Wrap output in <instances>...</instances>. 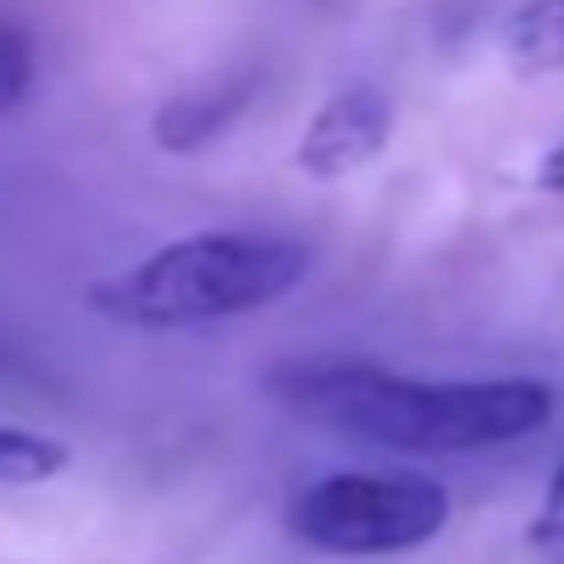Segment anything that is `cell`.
Here are the masks:
<instances>
[{
    "label": "cell",
    "mask_w": 564,
    "mask_h": 564,
    "mask_svg": "<svg viewBox=\"0 0 564 564\" xmlns=\"http://www.w3.org/2000/svg\"><path fill=\"white\" fill-rule=\"evenodd\" d=\"M67 443L34 426H7L0 421V492H18V487H40L56 481L67 470Z\"/></svg>",
    "instance_id": "cell-7"
},
{
    "label": "cell",
    "mask_w": 564,
    "mask_h": 564,
    "mask_svg": "<svg viewBox=\"0 0 564 564\" xmlns=\"http://www.w3.org/2000/svg\"><path fill=\"white\" fill-rule=\"evenodd\" d=\"M254 100V73H238L232 84H205V89H188L177 100H166L155 111V144L172 150V155H194L205 150L210 139H221L243 106Z\"/></svg>",
    "instance_id": "cell-5"
},
{
    "label": "cell",
    "mask_w": 564,
    "mask_h": 564,
    "mask_svg": "<svg viewBox=\"0 0 564 564\" xmlns=\"http://www.w3.org/2000/svg\"><path fill=\"white\" fill-rule=\"evenodd\" d=\"M271 399L305 426L388 454H481L542 432L558 410L536 377H404L371 360H305L271 371Z\"/></svg>",
    "instance_id": "cell-1"
},
{
    "label": "cell",
    "mask_w": 564,
    "mask_h": 564,
    "mask_svg": "<svg viewBox=\"0 0 564 564\" xmlns=\"http://www.w3.org/2000/svg\"><path fill=\"white\" fill-rule=\"evenodd\" d=\"M448 509V487L421 470H333L294 492L289 531L333 558H388L426 547Z\"/></svg>",
    "instance_id": "cell-3"
},
{
    "label": "cell",
    "mask_w": 564,
    "mask_h": 564,
    "mask_svg": "<svg viewBox=\"0 0 564 564\" xmlns=\"http://www.w3.org/2000/svg\"><path fill=\"white\" fill-rule=\"evenodd\" d=\"M393 100L377 89V84H349L338 89L333 100H322V111L305 122L300 133V150H294V166L316 183H338L360 166H371L388 139H393Z\"/></svg>",
    "instance_id": "cell-4"
},
{
    "label": "cell",
    "mask_w": 564,
    "mask_h": 564,
    "mask_svg": "<svg viewBox=\"0 0 564 564\" xmlns=\"http://www.w3.org/2000/svg\"><path fill=\"white\" fill-rule=\"evenodd\" d=\"M536 188H547V194H564V144H553V150L536 161Z\"/></svg>",
    "instance_id": "cell-10"
},
{
    "label": "cell",
    "mask_w": 564,
    "mask_h": 564,
    "mask_svg": "<svg viewBox=\"0 0 564 564\" xmlns=\"http://www.w3.org/2000/svg\"><path fill=\"white\" fill-rule=\"evenodd\" d=\"M311 276V249L276 232H188L89 282V311L133 333H183L271 311Z\"/></svg>",
    "instance_id": "cell-2"
},
{
    "label": "cell",
    "mask_w": 564,
    "mask_h": 564,
    "mask_svg": "<svg viewBox=\"0 0 564 564\" xmlns=\"http://www.w3.org/2000/svg\"><path fill=\"white\" fill-rule=\"evenodd\" d=\"M29 84H34V45L29 34L0 23V117H12L23 106Z\"/></svg>",
    "instance_id": "cell-8"
},
{
    "label": "cell",
    "mask_w": 564,
    "mask_h": 564,
    "mask_svg": "<svg viewBox=\"0 0 564 564\" xmlns=\"http://www.w3.org/2000/svg\"><path fill=\"white\" fill-rule=\"evenodd\" d=\"M503 62L520 78H547L564 73V0H525L498 34Z\"/></svg>",
    "instance_id": "cell-6"
},
{
    "label": "cell",
    "mask_w": 564,
    "mask_h": 564,
    "mask_svg": "<svg viewBox=\"0 0 564 564\" xmlns=\"http://www.w3.org/2000/svg\"><path fill=\"white\" fill-rule=\"evenodd\" d=\"M525 542L531 547H564V465L553 470V481H547V492H542V503L525 525Z\"/></svg>",
    "instance_id": "cell-9"
}]
</instances>
